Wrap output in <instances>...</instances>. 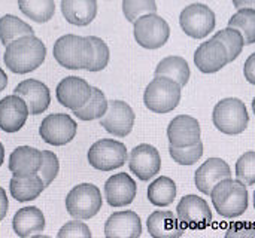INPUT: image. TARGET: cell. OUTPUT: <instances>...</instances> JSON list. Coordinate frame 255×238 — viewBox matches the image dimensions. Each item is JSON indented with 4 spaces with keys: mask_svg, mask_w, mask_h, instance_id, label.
Wrapping results in <instances>:
<instances>
[{
    "mask_svg": "<svg viewBox=\"0 0 255 238\" xmlns=\"http://www.w3.org/2000/svg\"><path fill=\"white\" fill-rule=\"evenodd\" d=\"M46 58V48L36 36H24L10 42L3 55V63L9 72L25 75L34 72Z\"/></svg>",
    "mask_w": 255,
    "mask_h": 238,
    "instance_id": "cell-1",
    "label": "cell"
},
{
    "mask_svg": "<svg viewBox=\"0 0 255 238\" xmlns=\"http://www.w3.org/2000/svg\"><path fill=\"white\" fill-rule=\"evenodd\" d=\"M215 212L224 219L242 216L250 206V194L247 185L239 179H226L218 182L211 192Z\"/></svg>",
    "mask_w": 255,
    "mask_h": 238,
    "instance_id": "cell-2",
    "label": "cell"
},
{
    "mask_svg": "<svg viewBox=\"0 0 255 238\" xmlns=\"http://www.w3.org/2000/svg\"><path fill=\"white\" fill-rule=\"evenodd\" d=\"M54 58L69 70H88L94 60V48L90 37L64 34L54 43Z\"/></svg>",
    "mask_w": 255,
    "mask_h": 238,
    "instance_id": "cell-3",
    "label": "cell"
},
{
    "mask_svg": "<svg viewBox=\"0 0 255 238\" xmlns=\"http://www.w3.org/2000/svg\"><path fill=\"white\" fill-rule=\"evenodd\" d=\"M212 122L223 134L238 136L247 130L250 124V113L242 100L229 97L220 100L214 107Z\"/></svg>",
    "mask_w": 255,
    "mask_h": 238,
    "instance_id": "cell-4",
    "label": "cell"
},
{
    "mask_svg": "<svg viewBox=\"0 0 255 238\" xmlns=\"http://www.w3.org/2000/svg\"><path fill=\"white\" fill-rule=\"evenodd\" d=\"M182 86L170 78L155 76L146 86L143 94L145 106L155 113H169L175 110L181 101Z\"/></svg>",
    "mask_w": 255,
    "mask_h": 238,
    "instance_id": "cell-5",
    "label": "cell"
},
{
    "mask_svg": "<svg viewBox=\"0 0 255 238\" xmlns=\"http://www.w3.org/2000/svg\"><path fill=\"white\" fill-rule=\"evenodd\" d=\"M102 194L93 183L75 186L66 197V209L73 219L87 221L94 218L102 209Z\"/></svg>",
    "mask_w": 255,
    "mask_h": 238,
    "instance_id": "cell-6",
    "label": "cell"
},
{
    "mask_svg": "<svg viewBox=\"0 0 255 238\" xmlns=\"http://www.w3.org/2000/svg\"><path fill=\"white\" fill-rule=\"evenodd\" d=\"M133 34L145 49H158L164 46L170 36V27L167 21L157 13H146L133 22Z\"/></svg>",
    "mask_w": 255,
    "mask_h": 238,
    "instance_id": "cell-7",
    "label": "cell"
},
{
    "mask_svg": "<svg viewBox=\"0 0 255 238\" xmlns=\"http://www.w3.org/2000/svg\"><path fill=\"white\" fill-rule=\"evenodd\" d=\"M87 157L93 168L100 171H112L127 162L128 152L124 143L112 139H102L93 143Z\"/></svg>",
    "mask_w": 255,
    "mask_h": 238,
    "instance_id": "cell-8",
    "label": "cell"
},
{
    "mask_svg": "<svg viewBox=\"0 0 255 238\" xmlns=\"http://www.w3.org/2000/svg\"><path fill=\"white\" fill-rule=\"evenodd\" d=\"M179 25L187 36L203 39L215 28V12L203 3L188 4L179 15Z\"/></svg>",
    "mask_w": 255,
    "mask_h": 238,
    "instance_id": "cell-9",
    "label": "cell"
},
{
    "mask_svg": "<svg viewBox=\"0 0 255 238\" xmlns=\"http://www.w3.org/2000/svg\"><path fill=\"white\" fill-rule=\"evenodd\" d=\"M78 124L72 116L66 113L48 115L39 127V134L42 140L52 146H64L73 140L76 136Z\"/></svg>",
    "mask_w": 255,
    "mask_h": 238,
    "instance_id": "cell-10",
    "label": "cell"
},
{
    "mask_svg": "<svg viewBox=\"0 0 255 238\" xmlns=\"http://www.w3.org/2000/svg\"><path fill=\"white\" fill-rule=\"evenodd\" d=\"M176 216L185 228L191 230L208 228L214 221L209 204L199 195H185L181 198L176 207Z\"/></svg>",
    "mask_w": 255,
    "mask_h": 238,
    "instance_id": "cell-11",
    "label": "cell"
},
{
    "mask_svg": "<svg viewBox=\"0 0 255 238\" xmlns=\"http://www.w3.org/2000/svg\"><path fill=\"white\" fill-rule=\"evenodd\" d=\"M134 112L128 103L123 100H111L108 112L100 118V125L115 137H127L134 125Z\"/></svg>",
    "mask_w": 255,
    "mask_h": 238,
    "instance_id": "cell-12",
    "label": "cell"
},
{
    "mask_svg": "<svg viewBox=\"0 0 255 238\" xmlns=\"http://www.w3.org/2000/svg\"><path fill=\"white\" fill-rule=\"evenodd\" d=\"M93 86L82 78L78 76H67L55 88V95L57 101L69 109V110H76L82 107L91 97Z\"/></svg>",
    "mask_w": 255,
    "mask_h": 238,
    "instance_id": "cell-13",
    "label": "cell"
},
{
    "mask_svg": "<svg viewBox=\"0 0 255 238\" xmlns=\"http://www.w3.org/2000/svg\"><path fill=\"white\" fill-rule=\"evenodd\" d=\"M169 145L173 148H190L202 142V128L196 118L188 115H178L167 127Z\"/></svg>",
    "mask_w": 255,
    "mask_h": 238,
    "instance_id": "cell-14",
    "label": "cell"
},
{
    "mask_svg": "<svg viewBox=\"0 0 255 238\" xmlns=\"http://www.w3.org/2000/svg\"><path fill=\"white\" fill-rule=\"evenodd\" d=\"M130 171L140 180H151L161 168V158L158 151L151 145H139L130 152Z\"/></svg>",
    "mask_w": 255,
    "mask_h": 238,
    "instance_id": "cell-15",
    "label": "cell"
},
{
    "mask_svg": "<svg viewBox=\"0 0 255 238\" xmlns=\"http://www.w3.org/2000/svg\"><path fill=\"white\" fill-rule=\"evenodd\" d=\"M194 64L205 75L220 72L229 64V55L224 45L214 37L203 42L194 52Z\"/></svg>",
    "mask_w": 255,
    "mask_h": 238,
    "instance_id": "cell-16",
    "label": "cell"
},
{
    "mask_svg": "<svg viewBox=\"0 0 255 238\" xmlns=\"http://www.w3.org/2000/svg\"><path fill=\"white\" fill-rule=\"evenodd\" d=\"M13 94L25 101L30 115L43 113L51 103L49 88L37 79H25L19 82L13 89Z\"/></svg>",
    "mask_w": 255,
    "mask_h": 238,
    "instance_id": "cell-17",
    "label": "cell"
},
{
    "mask_svg": "<svg viewBox=\"0 0 255 238\" xmlns=\"http://www.w3.org/2000/svg\"><path fill=\"white\" fill-rule=\"evenodd\" d=\"M232 177V170L230 165L221 159V158H209L208 161H205L194 174V183L196 188L205 194V195H211L214 186L226 179Z\"/></svg>",
    "mask_w": 255,
    "mask_h": 238,
    "instance_id": "cell-18",
    "label": "cell"
},
{
    "mask_svg": "<svg viewBox=\"0 0 255 238\" xmlns=\"http://www.w3.org/2000/svg\"><path fill=\"white\" fill-rule=\"evenodd\" d=\"M136 182L127 173L111 176L105 183L106 203L111 207H126L136 198Z\"/></svg>",
    "mask_w": 255,
    "mask_h": 238,
    "instance_id": "cell-19",
    "label": "cell"
},
{
    "mask_svg": "<svg viewBox=\"0 0 255 238\" xmlns=\"http://www.w3.org/2000/svg\"><path fill=\"white\" fill-rule=\"evenodd\" d=\"M28 109L25 101L16 94L7 95L0 100V130L4 133H16L19 131L27 118Z\"/></svg>",
    "mask_w": 255,
    "mask_h": 238,
    "instance_id": "cell-20",
    "label": "cell"
},
{
    "mask_svg": "<svg viewBox=\"0 0 255 238\" xmlns=\"http://www.w3.org/2000/svg\"><path fill=\"white\" fill-rule=\"evenodd\" d=\"M142 234V221L131 210L112 213L105 224L108 238H137Z\"/></svg>",
    "mask_w": 255,
    "mask_h": 238,
    "instance_id": "cell-21",
    "label": "cell"
},
{
    "mask_svg": "<svg viewBox=\"0 0 255 238\" xmlns=\"http://www.w3.org/2000/svg\"><path fill=\"white\" fill-rule=\"evenodd\" d=\"M40 164V151L31 146H19L10 154L7 168L13 176H33L39 173Z\"/></svg>",
    "mask_w": 255,
    "mask_h": 238,
    "instance_id": "cell-22",
    "label": "cell"
},
{
    "mask_svg": "<svg viewBox=\"0 0 255 238\" xmlns=\"http://www.w3.org/2000/svg\"><path fill=\"white\" fill-rule=\"evenodd\" d=\"M148 233L155 238H178L185 233V227L172 212L157 210L146 221Z\"/></svg>",
    "mask_w": 255,
    "mask_h": 238,
    "instance_id": "cell-23",
    "label": "cell"
},
{
    "mask_svg": "<svg viewBox=\"0 0 255 238\" xmlns=\"http://www.w3.org/2000/svg\"><path fill=\"white\" fill-rule=\"evenodd\" d=\"M46 221L43 213L33 206L19 209L12 221V228L18 237L25 238L33 234H39L45 230Z\"/></svg>",
    "mask_w": 255,
    "mask_h": 238,
    "instance_id": "cell-24",
    "label": "cell"
},
{
    "mask_svg": "<svg viewBox=\"0 0 255 238\" xmlns=\"http://www.w3.org/2000/svg\"><path fill=\"white\" fill-rule=\"evenodd\" d=\"M64 19L73 25H88L97 15L96 0H61Z\"/></svg>",
    "mask_w": 255,
    "mask_h": 238,
    "instance_id": "cell-25",
    "label": "cell"
},
{
    "mask_svg": "<svg viewBox=\"0 0 255 238\" xmlns=\"http://www.w3.org/2000/svg\"><path fill=\"white\" fill-rule=\"evenodd\" d=\"M45 189L43 180L39 174L33 176H13L9 183V192L13 200L28 203L36 200Z\"/></svg>",
    "mask_w": 255,
    "mask_h": 238,
    "instance_id": "cell-26",
    "label": "cell"
},
{
    "mask_svg": "<svg viewBox=\"0 0 255 238\" xmlns=\"http://www.w3.org/2000/svg\"><path fill=\"white\" fill-rule=\"evenodd\" d=\"M154 75L155 76L170 78L175 82H178L181 86H185L188 83V80H190L191 70H190V66H188L185 58L178 57V55H170V57L163 58L158 63V66L155 67Z\"/></svg>",
    "mask_w": 255,
    "mask_h": 238,
    "instance_id": "cell-27",
    "label": "cell"
},
{
    "mask_svg": "<svg viewBox=\"0 0 255 238\" xmlns=\"http://www.w3.org/2000/svg\"><path fill=\"white\" fill-rule=\"evenodd\" d=\"M176 194H178L176 183L167 176H161L155 179L148 186V200L157 207L170 206L175 201Z\"/></svg>",
    "mask_w": 255,
    "mask_h": 238,
    "instance_id": "cell-28",
    "label": "cell"
},
{
    "mask_svg": "<svg viewBox=\"0 0 255 238\" xmlns=\"http://www.w3.org/2000/svg\"><path fill=\"white\" fill-rule=\"evenodd\" d=\"M24 36H34L33 27L24 22L21 18L15 15H3L0 18V42L1 45L7 46L10 42L24 37Z\"/></svg>",
    "mask_w": 255,
    "mask_h": 238,
    "instance_id": "cell-29",
    "label": "cell"
},
{
    "mask_svg": "<svg viewBox=\"0 0 255 238\" xmlns=\"http://www.w3.org/2000/svg\"><path fill=\"white\" fill-rule=\"evenodd\" d=\"M108 104L109 101L106 100L105 94L102 89L93 86L91 91V97L90 100L79 109L73 110V115L81 119V121H94V119H100L105 116V113L108 112Z\"/></svg>",
    "mask_w": 255,
    "mask_h": 238,
    "instance_id": "cell-30",
    "label": "cell"
},
{
    "mask_svg": "<svg viewBox=\"0 0 255 238\" xmlns=\"http://www.w3.org/2000/svg\"><path fill=\"white\" fill-rule=\"evenodd\" d=\"M19 10L34 22H48L55 13L54 0H18Z\"/></svg>",
    "mask_w": 255,
    "mask_h": 238,
    "instance_id": "cell-31",
    "label": "cell"
},
{
    "mask_svg": "<svg viewBox=\"0 0 255 238\" xmlns=\"http://www.w3.org/2000/svg\"><path fill=\"white\" fill-rule=\"evenodd\" d=\"M229 27L239 30L245 45L255 43V9H239L229 21Z\"/></svg>",
    "mask_w": 255,
    "mask_h": 238,
    "instance_id": "cell-32",
    "label": "cell"
},
{
    "mask_svg": "<svg viewBox=\"0 0 255 238\" xmlns=\"http://www.w3.org/2000/svg\"><path fill=\"white\" fill-rule=\"evenodd\" d=\"M214 39L220 40L226 51H227V55H229V63L235 61L244 51V46H245V40H244V36L239 30L233 28V27H226L223 30H220Z\"/></svg>",
    "mask_w": 255,
    "mask_h": 238,
    "instance_id": "cell-33",
    "label": "cell"
},
{
    "mask_svg": "<svg viewBox=\"0 0 255 238\" xmlns=\"http://www.w3.org/2000/svg\"><path fill=\"white\" fill-rule=\"evenodd\" d=\"M123 12L127 21L134 22L142 15L155 13L157 3L155 0H123Z\"/></svg>",
    "mask_w": 255,
    "mask_h": 238,
    "instance_id": "cell-34",
    "label": "cell"
},
{
    "mask_svg": "<svg viewBox=\"0 0 255 238\" xmlns=\"http://www.w3.org/2000/svg\"><path fill=\"white\" fill-rule=\"evenodd\" d=\"M169 154L176 164L193 165L203 157V143L200 142L196 146H190V148H184V149L169 146Z\"/></svg>",
    "mask_w": 255,
    "mask_h": 238,
    "instance_id": "cell-35",
    "label": "cell"
},
{
    "mask_svg": "<svg viewBox=\"0 0 255 238\" xmlns=\"http://www.w3.org/2000/svg\"><path fill=\"white\" fill-rule=\"evenodd\" d=\"M58 171H60V161L57 155L51 151H42V164H40L37 174L43 180L45 188L49 186L55 180Z\"/></svg>",
    "mask_w": 255,
    "mask_h": 238,
    "instance_id": "cell-36",
    "label": "cell"
},
{
    "mask_svg": "<svg viewBox=\"0 0 255 238\" xmlns=\"http://www.w3.org/2000/svg\"><path fill=\"white\" fill-rule=\"evenodd\" d=\"M236 177L245 183L247 186H251L255 183V151H250L244 154L236 161Z\"/></svg>",
    "mask_w": 255,
    "mask_h": 238,
    "instance_id": "cell-37",
    "label": "cell"
},
{
    "mask_svg": "<svg viewBox=\"0 0 255 238\" xmlns=\"http://www.w3.org/2000/svg\"><path fill=\"white\" fill-rule=\"evenodd\" d=\"M91 43H93V48H94V60L88 69V72H100L103 70L108 63H109V58H111V52H109V48L106 45V42L97 36H88Z\"/></svg>",
    "mask_w": 255,
    "mask_h": 238,
    "instance_id": "cell-38",
    "label": "cell"
},
{
    "mask_svg": "<svg viewBox=\"0 0 255 238\" xmlns=\"http://www.w3.org/2000/svg\"><path fill=\"white\" fill-rule=\"evenodd\" d=\"M58 237L60 238H69V237H91V231L90 228L81 221V219H75L67 222L60 231H58Z\"/></svg>",
    "mask_w": 255,
    "mask_h": 238,
    "instance_id": "cell-39",
    "label": "cell"
},
{
    "mask_svg": "<svg viewBox=\"0 0 255 238\" xmlns=\"http://www.w3.org/2000/svg\"><path fill=\"white\" fill-rule=\"evenodd\" d=\"M226 237H255V224H235L230 225Z\"/></svg>",
    "mask_w": 255,
    "mask_h": 238,
    "instance_id": "cell-40",
    "label": "cell"
},
{
    "mask_svg": "<svg viewBox=\"0 0 255 238\" xmlns=\"http://www.w3.org/2000/svg\"><path fill=\"white\" fill-rule=\"evenodd\" d=\"M244 75H245V79L248 80V83L255 85V52L254 54H251V55L248 57V60L245 61Z\"/></svg>",
    "mask_w": 255,
    "mask_h": 238,
    "instance_id": "cell-41",
    "label": "cell"
},
{
    "mask_svg": "<svg viewBox=\"0 0 255 238\" xmlns=\"http://www.w3.org/2000/svg\"><path fill=\"white\" fill-rule=\"evenodd\" d=\"M7 207H9V203H7V195H6V191L0 186V222L4 219L6 213H7Z\"/></svg>",
    "mask_w": 255,
    "mask_h": 238,
    "instance_id": "cell-42",
    "label": "cell"
},
{
    "mask_svg": "<svg viewBox=\"0 0 255 238\" xmlns=\"http://www.w3.org/2000/svg\"><path fill=\"white\" fill-rule=\"evenodd\" d=\"M233 6L239 9H255V0H232Z\"/></svg>",
    "mask_w": 255,
    "mask_h": 238,
    "instance_id": "cell-43",
    "label": "cell"
},
{
    "mask_svg": "<svg viewBox=\"0 0 255 238\" xmlns=\"http://www.w3.org/2000/svg\"><path fill=\"white\" fill-rule=\"evenodd\" d=\"M6 86H7V76H6V73L0 69V92H1Z\"/></svg>",
    "mask_w": 255,
    "mask_h": 238,
    "instance_id": "cell-44",
    "label": "cell"
},
{
    "mask_svg": "<svg viewBox=\"0 0 255 238\" xmlns=\"http://www.w3.org/2000/svg\"><path fill=\"white\" fill-rule=\"evenodd\" d=\"M3 161H4V148H3V145L0 143V167H1V164H3Z\"/></svg>",
    "mask_w": 255,
    "mask_h": 238,
    "instance_id": "cell-45",
    "label": "cell"
},
{
    "mask_svg": "<svg viewBox=\"0 0 255 238\" xmlns=\"http://www.w3.org/2000/svg\"><path fill=\"white\" fill-rule=\"evenodd\" d=\"M253 110H254V115H255V97H254V100H253Z\"/></svg>",
    "mask_w": 255,
    "mask_h": 238,
    "instance_id": "cell-46",
    "label": "cell"
},
{
    "mask_svg": "<svg viewBox=\"0 0 255 238\" xmlns=\"http://www.w3.org/2000/svg\"><path fill=\"white\" fill-rule=\"evenodd\" d=\"M254 209H255V192H254Z\"/></svg>",
    "mask_w": 255,
    "mask_h": 238,
    "instance_id": "cell-47",
    "label": "cell"
}]
</instances>
